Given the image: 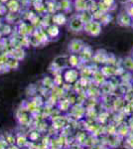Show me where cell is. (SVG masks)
Instances as JSON below:
<instances>
[{
    "instance_id": "cell-1",
    "label": "cell",
    "mask_w": 133,
    "mask_h": 149,
    "mask_svg": "<svg viewBox=\"0 0 133 149\" xmlns=\"http://www.w3.org/2000/svg\"><path fill=\"white\" fill-rule=\"evenodd\" d=\"M70 67L69 65V56H59L56 57L54 61L52 62L50 66V70L53 72V74L61 73L63 70Z\"/></svg>"
},
{
    "instance_id": "cell-2",
    "label": "cell",
    "mask_w": 133,
    "mask_h": 149,
    "mask_svg": "<svg viewBox=\"0 0 133 149\" xmlns=\"http://www.w3.org/2000/svg\"><path fill=\"white\" fill-rule=\"evenodd\" d=\"M101 30H102V25L96 20H93L91 22L84 24V31L88 34L89 36H93V37H97L100 35Z\"/></svg>"
},
{
    "instance_id": "cell-3",
    "label": "cell",
    "mask_w": 133,
    "mask_h": 149,
    "mask_svg": "<svg viewBox=\"0 0 133 149\" xmlns=\"http://www.w3.org/2000/svg\"><path fill=\"white\" fill-rule=\"evenodd\" d=\"M79 72L77 69L71 68L68 69L64 72L63 74V78H64V81L66 84H69V85H75L76 83H78L79 80Z\"/></svg>"
},
{
    "instance_id": "cell-4",
    "label": "cell",
    "mask_w": 133,
    "mask_h": 149,
    "mask_svg": "<svg viewBox=\"0 0 133 149\" xmlns=\"http://www.w3.org/2000/svg\"><path fill=\"white\" fill-rule=\"evenodd\" d=\"M84 23L81 21V19L79 18V15L77 14V15L72 16L71 19L69 21V29L72 32L79 33L81 31L84 30Z\"/></svg>"
},
{
    "instance_id": "cell-5",
    "label": "cell",
    "mask_w": 133,
    "mask_h": 149,
    "mask_svg": "<svg viewBox=\"0 0 133 149\" xmlns=\"http://www.w3.org/2000/svg\"><path fill=\"white\" fill-rule=\"evenodd\" d=\"M17 119H18L19 123L23 126H28L32 122V115L30 112H28L25 109H22L18 111L17 113Z\"/></svg>"
},
{
    "instance_id": "cell-6",
    "label": "cell",
    "mask_w": 133,
    "mask_h": 149,
    "mask_svg": "<svg viewBox=\"0 0 133 149\" xmlns=\"http://www.w3.org/2000/svg\"><path fill=\"white\" fill-rule=\"evenodd\" d=\"M70 110H71L72 117L76 121L81 120V119L84 116V114L86 113V109L84 107V105H81V104H74Z\"/></svg>"
},
{
    "instance_id": "cell-7",
    "label": "cell",
    "mask_w": 133,
    "mask_h": 149,
    "mask_svg": "<svg viewBox=\"0 0 133 149\" xmlns=\"http://www.w3.org/2000/svg\"><path fill=\"white\" fill-rule=\"evenodd\" d=\"M94 0H75V8L77 11L83 12L86 10H91V6L94 4Z\"/></svg>"
},
{
    "instance_id": "cell-8",
    "label": "cell",
    "mask_w": 133,
    "mask_h": 149,
    "mask_svg": "<svg viewBox=\"0 0 133 149\" xmlns=\"http://www.w3.org/2000/svg\"><path fill=\"white\" fill-rule=\"evenodd\" d=\"M108 53L103 49H98L97 51L93 53V62L95 65H104L106 64V60H107Z\"/></svg>"
},
{
    "instance_id": "cell-9",
    "label": "cell",
    "mask_w": 133,
    "mask_h": 149,
    "mask_svg": "<svg viewBox=\"0 0 133 149\" xmlns=\"http://www.w3.org/2000/svg\"><path fill=\"white\" fill-rule=\"evenodd\" d=\"M84 46H86V44L84 43V41L79 39H74L69 43L68 49L72 54H79V52L84 49Z\"/></svg>"
},
{
    "instance_id": "cell-10",
    "label": "cell",
    "mask_w": 133,
    "mask_h": 149,
    "mask_svg": "<svg viewBox=\"0 0 133 149\" xmlns=\"http://www.w3.org/2000/svg\"><path fill=\"white\" fill-rule=\"evenodd\" d=\"M79 59H81V64L88 63L91 60H93V49L89 46H88V45H86V46L84 47V49L79 52Z\"/></svg>"
},
{
    "instance_id": "cell-11",
    "label": "cell",
    "mask_w": 133,
    "mask_h": 149,
    "mask_svg": "<svg viewBox=\"0 0 133 149\" xmlns=\"http://www.w3.org/2000/svg\"><path fill=\"white\" fill-rule=\"evenodd\" d=\"M91 81H93V85H95L97 86H101L106 81V78L104 77V74L101 73L100 70L98 69L93 73V77H91Z\"/></svg>"
},
{
    "instance_id": "cell-12",
    "label": "cell",
    "mask_w": 133,
    "mask_h": 149,
    "mask_svg": "<svg viewBox=\"0 0 133 149\" xmlns=\"http://www.w3.org/2000/svg\"><path fill=\"white\" fill-rule=\"evenodd\" d=\"M117 22L120 26H123V27H128V26H131L133 19L130 17V15L127 13V12H122L118 15L117 18Z\"/></svg>"
},
{
    "instance_id": "cell-13",
    "label": "cell",
    "mask_w": 133,
    "mask_h": 149,
    "mask_svg": "<svg viewBox=\"0 0 133 149\" xmlns=\"http://www.w3.org/2000/svg\"><path fill=\"white\" fill-rule=\"evenodd\" d=\"M8 55L14 59L18 60V61H21L25 58V50L23 49L22 47H17V48H13L10 52H8Z\"/></svg>"
},
{
    "instance_id": "cell-14",
    "label": "cell",
    "mask_w": 133,
    "mask_h": 149,
    "mask_svg": "<svg viewBox=\"0 0 133 149\" xmlns=\"http://www.w3.org/2000/svg\"><path fill=\"white\" fill-rule=\"evenodd\" d=\"M29 139L27 138V136L25 134H22V133H18L16 135V140H15V144L18 146L19 148L21 149H25L27 148L28 144H29Z\"/></svg>"
},
{
    "instance_id": "cell-15",
    "label": "cell",
    "mask_w": 133,
    "mask_h": 149,
    "mask_svg": "<svg viewBox=\"0 0 133 149\" xmlns=\"http://www.w3.org/2000/svg\"><path fill=\"white\" fill-rule=\"evenodd\" d=\"M46 33L49 36V38H56L60 34L59 26L55 25V24H51L46 27Z\"/></svg>"
},
{
    "instance_id": "cell-16",
    "label": "cell",
    "mask_w": 133,
    "mask_h": 149,
    "mask_svg": "<svg viewBox=\"0 0 133 149\" xmlns=\"http://www.w3.org/2000/svg\"><path fill=\"white\" fill-rule=\"evenodd\" d=\"M68 121L65 118V116H56L53 119V127H55L56 129H61L64 128L65 125H67Z\"/></svg>"
},
{
    "instance_id": "cell-17",
    "label": "cell",
    "mask_w": 133,
    "mask_h": 149,
    "mask_svg": "<svg viewBox=\"0 0 133 149\" xmlns=\"http://www.w3.org/2000/svg\"><path fill=\"white\" fill-rule=\"evenodd\" d=\"M100 71H101V73L104 74L105 78H109V77L115 76V73H116V67L105 65V66H103L102 68L100 69Z\"/></svg>"
},
{
    "instance_id": "cell-18",
    "label": "cell",
    "mask_w": 133,
    "mask_h": 149,
    "mask_svg": "<svg viewBox=\"0 0 133 149\" xmlns=\"http://www.w3.org/2000/svg\"><path fill=\"white\" fill-rule=\"evenodd\" d=\"M68 22V19L66 16L63 13H57L53 16V24L57 26H61V25H65Z\"/></svg>"
},
{
    "instance_id": "cell-19",
    "label": "cell",
    "mask_w": 133,
    "mask_h": 149,
    "mask_svg": "<svg viewBox=\"0 0 133 149\" xmlns=\"http://www.w3.org/2000/svg\"><path fill=\"white\" fill-rule=\"evenodd\" d=\"M58 107H59L60 111H68V110L71 109L72 103L70 102V100L68 98H61V100L58 102Z\"/></svg>"
},
{
    "instance_id": "cell-20",
    "label": "cell",
    "mask_w": 133,
    "mask_h": 149,
    "mask_svg": "<svg viewBox=\"0 0 133 149\" xmlns=\"http://www.w3.org/2000/svg\"><path fill=\"white\" fill-rule=\"evenodd\" d=\"M81 64V59H79V55L72 54L69 56V65L71 68H74V69L79 68Z\"/></svg>"
},
{
    "instance_id": "cell-21",
    "label": "cell",
    "mask_w": 133,
    "mask_h": 149,
    "mask_svg": "<svg viewBox=\"0 0 133 149\" xmlns=\"http://www.w3.org/2000/svg\"><path fill=\"white\" fill-rule=\"evenodd\" d=\"M6 8L11 13H16L19 10V8H20V4H19L18 0H9L6 3Z\"/></svg>"
},
{
    "instance_id": "cell-22",
    "label": "cell",
    "mask_w": 133,
    "mask_h": 149,
    "mask_svg": "<svg viewBox=\"0 0 133 149\" xmlns=\"http://www.w3.org/2000/svg\"><path fill=\"white\" fill-rule=\"evenodd\" d=\"M79 15V18L81 19V21H83L84 24H86V23H88V22H91V21L93 20V15L89 10H86V11L81 12Z\"/></svg>"
},
{
    "instance_id": "cell-23",
    "label": "cell",
    "mask_w": 133,
    "mask_h": 149,
    "mask_svg": "<svg viewBox=\"0 0 133 149\" xmlns=\"http://www.w3.org/2000/svg\"><path fill=\"white\" fill-rule=\"evenodd\" d=\"M129 131H130V127L126 125V124H122L117 128V135H119L120 137H127L129 135Z\"/></svg>"
},
{
    "instance_id": "cell-24",
    "label": "cell",
    "mask_w": 133,
    "mask_h": 149,
    "mask_svg": "<svg viewBox=\"0 0 133 149\" xmlns=\"http://www.w3.org/2000/svg\"><path fill=\"white\" fill-rule=\"evenodd\" d=\"M5 66L9 69V71H10V70H16V69L19 68V61L9 56L8 60H7V62L5 64Z\"/></svg>"
},
{
    "instance_id": "cell-25",
    "label": "cell",
    "mask_w": 133,
    "mask_h": 149,
    "mask_svg": "<svg viewBox=\"0 0 133 149\" xmlns=\"http://www.w3.org/2000/svg\"><path fill=\"white\" fill-rule=\"evenodd\" d=\"M122 67L125 71L127 72H133V58L132 57H126L122 62Z\"/></svg>"
},
{
    "instance_id": "cell-26",
    "label": "cell",
    "mask_w": 133,
    "mask_h": 149,
    "mask_svg": "<svg viewBox=\"0 0 133 149\" xmlns=\"http://www.w3.org/2000/svg\"><path fill=\"white\" fill-rule=\"evenodd\" d=\"M42 85L46 88V90H53L55 88V83L51 77H45L42 81Z\"/></svg>"
},
{
    "instance_id": "cell-27",
    "label": "cell",
    "mask_w": 133,
    "mask_h": 149,
    "mask_svg": "<svg viewBox=\"0 0 133 149\" xmlns=\"http://www.w3.org/2000/svg\"><path fill=\"white\" fill-rule=\"evenodd\" d=\"M24 109L27 110L28 112H30L31 114H34L35 112L38 111V109H39V107H38V105L36 104V103L34 102L33 100H30V102H26L25 107H24Z\"/></svg>"
},
{
    "instance_id": "cell-28",
    "label": "cell",
    "mask_w": 133,
    "mask_h": 149,
    "mask_svg": "<svg viewBox=\"0 0 133 149\" xmlns=\"http://www.w3.org/2000/svg\"><path fill=\"white\" fill-rule=\"evenodd\" d=\"M1 137L6 141L8 145H13L15 144V140H16V136L13 135L10 132H5L4 134H2Z\"/></svg>"
},
{
    "instance_id": "cell-29",
    "label": "cell",
    "mask_w": 133,
    "mask_h": 149,
    "mask_svg": "<svg viewBox=\"0 0 133 149\" xmlns=\"http://www.w3.org/2000/svg\"><path fill=\"white\" fill-rule=\"evenodd\" d=\"M29 139L31 140V142H37L40 139L41 135H40V131L38 129H34V130L29 132Z\"/></svg>"
},
{
    "instance_id": "cell-30",
    "label": "cell",
    "mask_w": 133,
    "mask_h": 149,
    "mask_svg": "<svg viewBox=\"0 0 133 149\" xmlns=\"http://www.w3.org/2000/svg\"><path fill=\"white\" fill-rule=\"evenodd\" d=\"M123 146L125 149H133V135L129 134L127 137H125V140L123 141Z\"/></svg>"
},
{
    "instance_id": "cell-31",
    "label": "cell",
    "mask_w": 133,
    "mask_h": 149,
    "mask_svg": "<svg viewBox=\"0 0 133 149\" xmlns=\"http://www.w3.org/2000/svg\"><path fill=\"white\" fill-rule=\"evenodd\" d=\"M111 20H112V17H111L110 14L104 13L102 16H101V18L100 19V20H98V22H100L101 25H107Z\"/></svg>"
},
{
    "instance_id": "cell-32",
    "label": "cell",
    "mask_w": 133,
    "mask_h": 149,
    "mask_svg": "<svg viewBox=\"0 0 133 149\" xmlns=\"http://www.w3.org/2000/svg\"><path fill=\"white\" fill-rule=\"evenodd\" d=\"M59 5L60 9H62L64 11H68L71 9V2H70V0H61Z\"/></svg>"
},
{
    "instance_id": "cell-33",
    "label": "cell",
    "mask_w": 133,
    "mask_h": 149,
    "mask_svg": "<svg viewBox=\"0 0 133 149\" xmlns=\"http://www.w3.org/2000/svg\"><path fill=\"white\" fill-rule=\"evenodd\" d=\"M116 64V58H115L114 55L112 53H108L107 55V60H106V64L108 66H114Z\"/></svg>"
},
{
    "instance_id": "cell-34",
    "label": "cell",
    "mask_w": 133,
    "mask_h": 149,
    "mask_svg": "<svg viewBox=\"0 0 133 149\" xmlns=\"http://www.w3.org/2000/svg\"><path fill=\"white\" fill-rule=\"evenodd\" d=\"M7 147H8V144L0 136V149H7Z\"/></svg>"
},
{
    "instance_id": "cell-35",
    "label": "cell",
    "mask_w": 133,
    "mask_h": 149,
    "mask_svg": "<svg viewBox=\"0 0 133 149\" xmlns=\"http://www.w3.org/2000/svg\"><path fill=\"white\" fill-rule=\"evenodd\" d=\"M101 1H102L103 3H104L107 7H109V9H110V8H111V6L114 5L115 0H101Z\"/></svg>"
},
{
    "instance_id": "cell-36",
    "label": "cell",
    "mask_w": 133,
    "mask_h": 149,
    "mask_svg": "<svg viewBox=\"0 0 133 149\" xmlns=\"http://www.w3.org/2000/svg\"><path fill=\"white\" fill-rule=\"evenodd\" d=\"M127 13L130 15V17L133 19V5H130L127 9Z\"/></svg>"
},
{
    "instance_id": "cell-37",
    "label": "cell",
    "mask_w": 133,
    "mask_h": 149,
    "mask_svg": "<svg viewBox=\"0 0 133 149\" xmlns=\"http://www.w3.org/2000/svg\"><path fill=\"white\" fill-rule=\"evenodd\" d=\"M7 149H21V148H19L16 144H13V145H8Z\"/></svg>"
},
{
    "instance_id": "cell-38",
    "label": "cell",
    "mask_w": 133,
    "mask_h": 149,
    "mask_svg": "<svg viewBox=\"0 0 133 149\" xmlns=\"http://www.w3.org/2000/svg\"><path fill=\"white\" fill-rule=\"evenodd\" d=\"M121 3H126V2H128V0H119Z\"/></svg>"
},
{
    "instance_id": "cell-39",
    "label": "cell",
    "mask_w": 133,
    "mask_h": 149,
    "mask_svg": "<svg viewBox=\"0 0 133 149\" xmlns=\"http://www.w3.org/2000/svg\"><path fill=\"white\" fill-rule=\"evenodd\" d=\"M128 2H130V4L133 5V0H128Z\"/></svg>"
},
{
    "instance_id": "cell-40",
    "label": "cell",
    "mask_w": 133,
    "mask_h": 149,
    "mask_svg": "<svg viewBox=\"0 0 133 149\" xmlns=\"http://www.w3.org/2000/svg\"><path fill=\"white\" fill-rule=\"evenodd\" d=\"M131 80L133 81V72H132V74H131Z\"/></svg>"
},
{
    "instance_id": "cell-41",
    "label": "cell",
    "mask_w": 133,
    "mask_h": 149,
    "mask_svg": "<svg viewBox=\"0 0 133 149\" xmlns=\"http://www.w3.org/2000/svg\"><path fill=\"white\" fill-rule=\"evenodd\" d=\"M86 149H93V147H88V148H86Z\"/></svg>"
},
{
    "instance_id": "cell-42",
    "label": "cell",
    "mask_w": 133,
    "mask_h": 149,
    "mask_svg": "<svg viewBox=\"0 0 133 149\" xmlns=\"http://www.w3.org/2000/svg\"><path fill=\"white\" fill-rule=\"evenodd\" d=\"M0 73H1V66H0Z\"/></svg>"
},
{
    "instance_id": "cell-43",
    "label": "cell",
    "mask_w": 133,
    "mask_h": 149,
    "mask_svg": "<svg viewBox=\"0 0 133 149\" xmlns=\"http://www.w3.org/2000/svg\"><path fill=\"white\" fill-rule=\"evenodd\" d=\"M132 58H133V51H132Z\"/></svg>"
},
{
    "instance_id": "cell-44",
    "label": "cell",
    "mask_w": 133,
    "mask_h": 149,
    "mask_svg": "<svg viewBox=\"0 0 133 149\" xmlns=\"http://www.w3.org/2000/svg\"><path fill=\"white\" fill-rule=\"evenodd\" d=\"M74 1H75V0H74Z\"/></svg>"
},
{
    "instance_id": "cell-45",
    "label": "cell",
    "mask_w": 133,
    "mask_h": 149,
    "mask_svg": "<svg viewBox=\"0 0 133 149\" xmlns=\"http://www.w3.org/2000/svg\"><path fill=\"white\" fill-rule=\"evenodd\" d=\"M25 149H26V148H25Z\"/></svg>"
}]
</instances>
